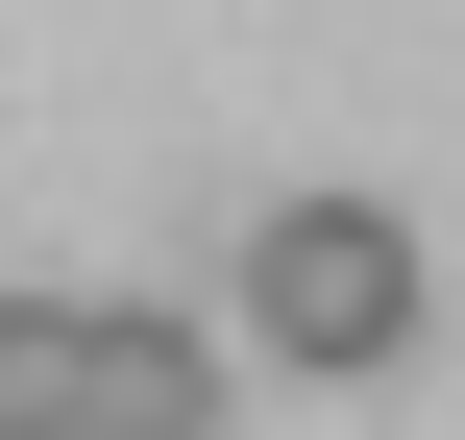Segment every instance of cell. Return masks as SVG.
<instances>
[{
	"label": "cell",
	"mask_w": 465,
	"mask_h": 440,
	"mask_svg": "<svg viewBox=\"0 0 465 440\" xmlns=\"http://www.w3.org/2000/svg\"><path fill=\"white\" fill-rule=\"evenodd\" d=\"M74 416V294H0V440Z\"/></svg>",
	"instance_id": "3"
},
{
	"label": "cell",
	"mask_w": 465,
	"mask_h": 440,
	"mask_svg": "<svg viewBox=\"0 0 465 440\" xmlns=\"http://www.w3.org/2000/svg\"><path fill=\"white\" fill-rule=\"evenodd\" d=\"M74 416L98 440H221V343L147 318V294H74Z\"/></svg>",
	"instance_id": "2"
},
{
	"label": "cell",
	"mask_w": 465,
	"mask_h": 440,
	"mask_svg": "<svg viewBox=\"0 0 465 440\" xmlns=\"http://www.w3.org/2000/svg\"><path fill=\"white\" fill-rule=\"evenodd\" d=\"M49 440H98V416H49Z\"/></svg>",
	"instance_id": "4"
},
{
	"label": "cell",
	"mask_w": 465,
	"mask_h": 440,
	"mask_svg": "<svg viewBox=\"0 0 465 440\" xmlns=\"http://www.w3.org/2000/svg\"><path fill=\"white\" fill-rule=\"evenodd\" d=\"M417 318H441V269H417V220H392V196H270V220H245V343H270L294 392L417 367Z\"/></svg>",
	"instance_id": "1"
}]
</instances>
